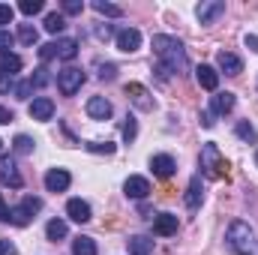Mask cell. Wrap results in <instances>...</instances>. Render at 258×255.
<instances>
[{"label": "cell", "instance_id": "cell-1", "mask_svg": "<svg viewBox=\"0 0 258 255\" xmlns=\"http://www.w3.org/2000/svg\"><path fill=\"white\" fill-rule=\"evenodd\" d=\"M153 54L159 57V72H162V78L165 75H180V72H186V48H183V42L177 39V36H168V33H156L153 36Z\"/></svg>", "mask_w": 258, "mask_h": 255}, {"label": "cell", "instance_id": "cell-2", "mask_svg": "<svg viewBox=\"0 0 258 255\" xmlns=\"http://www.w3.org/2000/svg\"><path fill=\"white\" fill-rule=\"evenodd\" d=\"M228 246L234 249V255H252L255 252V231H252V225L249 222H243V219H234L231 225H228Z\"/></svg>", "mask_w": 258, "mask_h": 255}, {"label": "cell", "instance_id": "cell-3", "mask_svg": "<svg viewBox=\"0 0 258 255\" xmlns=\"http://www.w3.org/2000/svg\"><path fill=\"white\" fill-rule=\"evenodd\" d=\"M225 168H228V165H225V156L219 153V147H216L213 141L204 144V147H201V171H204V177L216 180V177H222Z\"/></svg>", "mask_w": 258, "mask_h": 255}, {"label": "cell", "instance_id": "cell-4", "mask_svg": "<svg viewBox=\"0 0 258 255\" xmlns=\"http://www.w3.org/2000/svg\"><path fill=\"white\" fill-rule=\"evenodd\" d=\"M81 84H84V72L78 66H66V69L57 72V90L63 96H75L81 90Z\"/></svg>", "mask_w": 258, "mask_h": 255}, {"label": "cell", "instance_id": "cell-5", "mask_svg": "<svg viewBox=\"0 0 258 255\" xmlns=\"http://www.w3.org/2000/svg\"><path fill=\"white\" fill-rule=\"evenodd\" d=\"M39 207H42L39 198H24L18 207H9V222L18 225V228H24V225H30V219H33V213H36Z\"/></svg>", "mask_w": 258, "mask_h": 255}, {"label": "cell", "instance_id": "cell-6", "mask_svg": "<svg viewBox=\"0 0 258 255\" xmlns=\"http://www.w3.org/2000/svg\"><path fill=\"white\" fill-rule=\"evenodd\" d=\"M126 96L138 111H153V105H156V102H153V93H150L144 84H138V81L126 84Z\"/></svg>", "mask_w": 258, "mask_h": 255}, {"label": "cell", "instance_id": "cell-7", "mask_svg": "<svg viewBox=\"0 0 258 255\" xmlns=\"http://www.w3.org/2000/svg\"><path fill=\"white\" fill-rule=\"evenodd\" d=\"M0 183L12 186V189L24 186V177H21V171H18V165H15L12 156H0Z\"/></svg>", "mask_w": 258, "mask_h": 255}, {"label": "cell", "instance_id": "cell-8", "mask_svg": "<svg viewBox=\"0 0 258 255\" xmlns=\"http://www.w3.org/2000/svg\"><path fill=\"white\" fill-rule=\"evenodd\" d=\"M150 171H153V177L168 180V177L177 171V162H174L168 153H156V156H150Z\"/></svg>", "mask_w": 258, "mask_h": 255}, {"label": "cell", "instance_id": "cell-9", "mask_svg": "<svg viewBox=\"0 0 258 255\" xmlns=\"http://www.w3.org/2000/svg\"><path fill=\"white\" fill-rule=\"evenodd\" d=\"M114 42H117V48H120L123 54H132V51L141 48V33H138L135 27H123V30H117Z\"/></svg>", "mask_w": 258, "mask_h": 255}, {"label": "cell", "instance_id": "cell-10", "mask_svg": "<svg viewBox=\"0 0 258 255\" xmlns=\"http://www.w3.org/2000/svg\"><path fill=\"white\" fill-rule=\"evenodd\" d=\"M123 192H126V198L144 201V198L150 195V180L141 177V174H132V177H126V183H123Z\"/></svg>", "mask_w": 258, "mask_h": 255}, {"label": "cell", "instance_id": "cell-11", "mask_svg": "<svg viewBox=\"0 0 258 255\" xmlns=\"http://www.w3.org/2000/svg\"><path fill=\"white\" fill-rule=\"evenodd\" d=\"M222 12H225V3H222V0H204V3H198V9H195V15H198L201 24H213Z\"/></svg>", "mask_w": 258, "mask_h": 255}, {"label": "cell", "instance_id": "cell-12", "mask_svg": "<svg viewBox=\"0 0 258 255\" xmlns=\"http://www.w3.org/2000/svg\"><path fill=\"white\" fill-rule=\"evenodd\" d=\"M66 216H69L72 222L84 225V222H90V219H93V210H90V204H87V201H81V198H69V204H66Z\"/></svg>", "mask_w": 258, "mask_h": 255}, {"label": "cell", "instance_id": "cell-13", "mask_svg": "<svg viewBox=\"0 0 258 255\" xmlns=\"http://www.w3.org/2000/svg\"><path fill=\"white\" fill-rule=\"evenodd\" d=\"M114 114V108H111V102L105 99V96H90L87 99V117H93V120H108Z\"/></svg>", "mask_w": 258, "mask_h": 255}, {"label": "cell", "instance_id": "cell-14", "mask_svg": "<svg viewBox=\"0 0 258 255\" xmlns=\"http://www.w3.org/2000/svg\"><path fill=\"white\" fill-rule=\"evenodd\" d=\"M30 117L33 120H39V123H45V120H51L54 117V102L48 99V96H36L33 102H30Z\"/></svg>", "mask_w": 258, "mask_h": 255}, {"label": "cell", "instance_id": "cell-15", "mask_svg": "<svg viewBox=\"0 0 258 255\" xmlns=\"http://www.w3.org/2000/svg\"><path fill=\"white\" fill-rule=\"evenodd\" d=\"M69 183H72V174H69L66 168H51V171L45 174V189L48 192H66Z\"/></svg>", "mask_w": 258, "mask_h": 255}, {"label": "cell", "instance_id": "cell-16", "mask_svg": "<svg viewBox=\"0 0 258 255\" xmlns=\"http://www.w3.org/2000/svg\"><path fill=\"white\" fill-rule=\"evenodd\" d=\"M216 66H219V72H225V75H240V72H243V60H240L237 54H231V51H219V54H216Z\"/></svg>", "mask_w": 258, "mask_h": 255}, {"label": "cell", "instance_id": "cell-17", "mask_svg": "<svg viewBox=\"0 0 258 255\" xmlns=\"http://www.w3.org/2000/svg\"><path fill=\"white\" fill-rule=\"evenodd\" d=\"M153 234H159V237L177 234V216H174V213H159V216L153 219Z\"/></svg>", "mask_w": 258, "mask_h": 255}, {"label": "cell", "instance_id": "cell-18", "mask_svg": "<svg viewBox=\"0 0 258 255\" xmlns=\"http://www.w3.org/2000/svg\"><path fill=\"white\" fill-rule=\"evenodd\" d=\"M195 78H198V84L204 87V90H210V93H216V87H219V72L213 69V66L201 63L195 69Z\"/></svg>", "mask_w": 258, "mask_h": 255}, {"label": "cell", "instance_id": "cell-19", "mask_svg": "<svg viewBox=\"0 0 258 255\" xmlns=\"http://www.w3.org/2000/svg\"><path fill=\"white\" fill-rule=\"evenodd\" d=\"M234 102H237L234 93H228V90H225V93H216V96L210 99V114H213V117H216V114H228V111L234 108Z\"/></svg>", "mask_w": 258, "mask_h": 255}, {"label": "cell", "instance_id": "cell-20", "mask_svg": "<svg viewBox=\"0 0 258 255\" xmlns=\"http://www.w3.org/2000/svg\"><path fill=\"white\" fill-rule=\"evenodd\" d=\"M126 249H129V255H150L153 252V240L144 237V234H132L126 240Z\"/></svg>", "mask_w": 258, "mask_h": 255}, {"label": "cell", "instance_id": "cell-21", "mask_svg": "<svg viewBox=\"0 0 258 255\" xmlns=\"http://www.w3.org/2000/svg\"><path fill=\"white\" fill-rule=\"evenodd\" d=\"M72 255H99L96 240H93V237H87V234H78V237L72 240Z\"/></svg>", "mask_w": 258, "mask_h": 255}, {"label": "cell", "instance_id": "cell-22", "mask_svg": "<svg viewBox=\"0 0 258 255\" xmlns=\"http://www.w3.org/2000/svg\"><path fill=\"white\" fill-rule=\"evenodd\" d=\"M183 201H186V207H189V210H198V204H201V177H198V174L189 180Z\"/></svg>", "mask_w": 258, "mask_h": 255}, {"label": "cell", "instance_id": "cell-23", "mask_svg": "<svg viewBox=\"0 0 258 255\" xmlns=\"http://www.w3.org/2000/svg\"><path fill=\"white\" fill-rule=\"evenodd\" d=\"M21 57L18 54H12V51H3L0 54V72L3 75H15V72H21Z\"/></svg>", "mask_w": 258, "mask_h": 255}, {"label": "cell", "instance_id": "cell-24", "mask_svg": "<svg viewBox=\"0 0 258 255\" xmlns=\"http://www.w3.org/2000/svg\"><path fill=\"white\" fill-rule=\"evenodd\" d=\"M45 234H48V240H63L66 234H69V225H66L63 219H51L48 225H45Z\"/></svg>", "mask_w": 258, "mask_h": 255}, {"label": "cell", "instance_id": "cell-25", "mask_svg": "<svg viewBox=\"0 0 258 255\" xmlns=\"http://www.w3.org/2000/svg\"><path fill=\"white\" fill-rule=\"evenodd\" d=\"M99 15H105V18H120L123 15V6H114V3H105V0H93L90 3Z\"/></svg>", "mask_w": 258, "mask_h": 255}, {"label": "cell", "instance_id": "cell-26", "mask_svg": "<svg viewBox=\"0 0 258 255\" xmlns=\"http://www.w3.org/2000/svg\"><path fill=\"white\" fill-rule=\"evenodd\" d=\"M54 45H57V57H60V60H72V57L78 54V42H75V39H57Z\"/></svg>", "mask_w": 258, "mask_h": 255}, {"label": "cell", "instance_id": "cell-27", "mask_svg": "<svg viewBox=\"0 0 258 255\" xmlns=\"http://www.w3.org/2000/svg\"><path fill=\"white\" fill-rule=\"evenodd\" d=\"M45 30H48V33H63L66 30L63 12H48V15H45Z\"/></svg>", "mask_w": 258, "mask_h": 255}, {"label": "cell", "instance_id": "cell-28", "mask_svg": "<svg viewBox=\"0 0 258 255\" xmlns=\"http://www.w3.org/2000/svg\"><path fill=\"white\" fill-rule=\"evenodd\" d=\"M234 132H237V138L246 141V144H255L258 141V132H255V126H252L249 120H240V123L234 126Z\"/></svg>", "mask_w": 258, "mask_h": 255}, {"label": "cell", "instance_id": "cell-29", "mask_svg": "<svg viewBox=\"0 0 258 255\" xmlns=\"http://www.w3.org/2000/svg\"><path fill=\"white\" fill-rule=\"evenodd\" d=\"M18 39H21L24 45H36L39 33H36V27H33V24H18Z\"/></svg>", "mask_w": 258, "mask_h": 255}, {"label": "cell", "instance_id": "cell-30", "mask_svg": "<svg viewBox=\"0 0 258 255\" xmlns=\"http://www.w3.org/2000/svg\"><path fill=\"white\" fill-rule=\"evenodd\" d=\"M12 147H15V153H30L33 150V138L30 135H15Z\"/></svg>", "mask_w": 258, "mask_h": 255}, {"label": "cell", "instance_id": "cell-31", "mask_svg": "<svg viewBox=\"0 0 258 255\" xmlns=\"http://www.w3.org/2000/svg\"><path fill=\"white\" fill-rule=\"evenodd\" d=\"M87 150H93V153H105V156H111V153L117 150V144H111V141H90V144H87Z\"/></svg>", "mask_w": 258, "mask_h": 255}, {"label": "cell", "instance_id": "cell-32", "mask_svg": "<svg viewBox=\"0 0 258 255\" xmlns=\"http://www.w3.org/2000/svg\"><path fill=\"white\" fill-rule=\"evenodd\" d=\"M135 135H138V123H135V117H132V114H126V123H123V141L132 144V141H135Z\"/></svg>", "mask_w": 258, "mask_h": 255}, {"label": "cell", "instance_id": "cell-33", "mask_svg": "<svg viewBox=\"0 0 258 255\" xmlns=\"http://www.w3.org/2000/svg\"><path fill=\"white\" fill-rule=\"evenodd\" d=\"M42 6H45L42 0H21V3H18V9H21L24 15H36V12H42Z\"/></svg>", "mask_w": 258, "mask_h": 255}, {"label": "cell", "instance_id": "cell-34", "mask_svg": "<svg viewBox=\"0 0 258 255\" xmlns=\"http://www.w3.org/2000/svg\"><path fill=\"white\" fill-rule=\"evenodd\" d=\"M93 33H96V39H99V42H108V39H114V36H117L111 24H96V27H93Z\"/></svg>", "mask_w": 258, "mask_h": 255}, {"label": "cell", "instance_id": "cell-35", "mask_svg": "<svg viewBox=\"0 0 258 255\" xmlns=\"http://www.w3.org/2000/svg\"><path fill=\"white\" fill-rule=\"evenodd\" d=\"M12 93H15L18 99H30V93H33V84H30V81H18V84L12 87Z\"/></svg>", "mask_w": 258, "mask_h": 255}, {"label": "cell", "instance_id": "cell-36", "mask_svg": "<svg viewBox=\"0 0 258 255\" xmlns=\"http://www.w3.org/2000/svg\"><path fill=\"white\" fill-rule=\"evenodd\" d=\"M99 78H102V81H114V78H117V66L114 63H99Z\"/></svg>", "mask_w": 258, "mask_h": 255}, {"label": "cell", "instance_id": "cell-37", "mask_svg": "<svg viewBox=\"0 0 258 255\" xmlns=\"http://www.w3.org/2000/svg\"><path fill=\"white\" fill-rule=\"evenodd\" d=\"M48 81H51V75H48V69H45V66H39V69H36V75L30 78V84H33V87H42V84H48Z\"/></svg>", "mask_w": 258, "mask_h": 255}, {"label": "cell", "instance_id": "cell-38", "mask_svg": "<svg viewBox=\"0 0 258 255\" xmlns=\"http://www.w3.org/2000/svg\"><path fill=\"white\" fill-rule=\"evenodd\" d=\"M12 18H15V9L9 3H0V27L3 24H12Z\"/></svg>", "mask_w": 258, "mask_h": 255}, {"label": "cell", "instance_id": "cell-39", "mask_svg": "<svg viewBox=\"0 0 258 255\" xmlns=\"http://www.w3.org/2000/svg\"><path fill=\"white\" fill-rule=\"evenodd\" d=\"M63 12L66 15H81V12H84V3H81V0H66Z\"/></svg>", "mask_w": 258, "mask_h": 255}, {"label": "cell", "instance_id": "cell-40", "mask_svg": "<svg viewBox=\"0 0 258 255\" xmlns=\"http://www.w3.org/2000/svg\"><path fill=\"white\" fill-rule=\"evenodd\" d=\"M12 42H15V36H12L9 30H0V54H3V51H9V48H12Z\"/></svg>", "mask_w": 258, "mask_h": 255}, {"label": "cell", "instance_id": "cell-41", "mask_svg": "<svg viewBox=\"0 0 258 255\" xmlns=\"http://www.w3.org/2000/svg\"><path fill=\"white\" fill-rule=\"evenodd\" d=\"M39 57H42V60H51V57H57V45H54V42L42 45V48H39Z\"/></svg>", "mask_w": 258, "mask_h": 255}, {"label": "cell", "instance_id": "cell-42", "mask_svg": "<svg viewBox=\"0 0 258 255\" xmlns=\"http://www.w3.org/2000/svg\"><path fill=\"white\" fill-rule=\"evenodd\" d=\"M12 87H15V81H12V75H3V72H0V93H9Z\"/></svg>", "mask_w": 258, "mask_h": 255}, {"label": "cell", "instance_id": "cell-43", "mask_svg": "<svg viewBox=\"0 0 258 255\" xmlns=\"http://www.w3.org/2000/svg\"><path fill=\"white\" fill-rule=\"evenodd\" d=\"M0 255H18L15 243H12V240H0Z\"/></svg>", "mask_w": 258, "mask_h": 255}, {"label": "cell", "instance_id": "cell-44", "mask_svg": "<svg viewBox=\"0 0 258 255\" xmlns=\"http://www.w3.org/2000/svg\"><path fill=\"white\" fill-rule=\"evenodd\" d=\"M15 120V114L6 108V105H0V126H6V123H12Z\"/></svg>", "mask_w": 258, "mask_h": 255}, {"label": "cell", "instance_id": "cell-45", "mask_svg": "<svg viewBox=\"0 0 258 255\" xmlns=\"http://www.w3.org/2000/svg\"><path fill=\"white\" fill-rule=\"evenodd\" d=\"M213 123H216V120H213V114H210V111H201V126H204V129H210Z\"/></svg>", "mask_w": 258, "mask_h": 255}, {"label": "cell", "instance_id": "cell-46", "mask_svg": "<svg viewBox=\"0 0 258 255\" xmlns=\"http://www.w3.org/2000/svg\"><path fill=\"white\" fill-rule=\"evenodd\" d=\"M0 222H9V207H6L3 195H0Z\"/></svg>", "mask_w": 258, "mask_h": 255}, {"label": "cell", "instance_id": "cell-47", "mask_svg": "<svg viewBox=\"0 0 258 255\" xmlns=\"http://www.w3.org/2000/svg\"><path fill=\"white\" fill-rule=\"evenodd\" d=\"M246 48H249V51H255V54H258V36H246Z\"/></svg>", "mask_w": 258, "mask_h": 255}, {"label": "cell", "instance_id": "cell-48", "mask_svg": "<svg viewBox=\"0 0 258 255\" xmlns=\"http://www.w3.org/2000/svg\"><path fill=\"white\" fill-rule=\"evenodd\" d=\"M255 165H258V153H255Z\"/></svg>", "mask_w": 258, "mask_h": 255}, {"label": "cell", "instance_id": "cell-49", "mask_svg": "<svg viewBox=\"0 0 258 255\" xmlns=\"http://www.w3.org/2000/svg\"><path fill=\"white\" fill-rule=\"evenodd\" d=\"M0 147H3V141H0Z\"/></svg>", "mask_w": 258, "mask_h": 255}]
</instances>
